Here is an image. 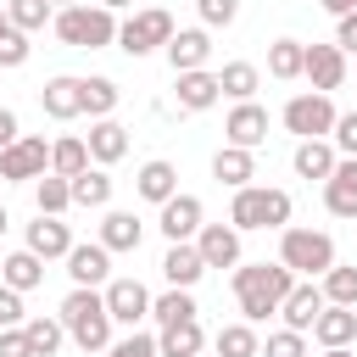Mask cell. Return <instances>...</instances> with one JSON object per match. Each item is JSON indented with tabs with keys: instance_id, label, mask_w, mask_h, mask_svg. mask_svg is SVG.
Returning a JSON list of instances; mask_svg holds the SVG:
<instances>
[{
	"instance_id": "6da1fadb",
	"label": "cell",
	"mask_w": 357,
	"mask_h": 357,
	"mask_svg": "<svg viewBox=\"0 0 357 357\" xmlns=\"http://www.w3.org/2000/svg\"><path fill=\"white\" fill-rule=\"evenodd\" d=\"M290 284H296V273L284 262H245V268H234V301H240L245 324H262L268 312H279Z\"/></svg>"
},
{
	"instance_id": "7a4b0ae2",
	"label": "cell",
	"mask_w": 357,
	"mask_h": 357,
	"mask_svg": "<svg viewBox=\"0 0 357 357\" xmlns=\"http://www.w3.org/2000/svg\"><path fill=\"white\" fill-rule=\"evenodd\" d=\"M61 329L84 346V351H106L112 346V312H106V296L95 284H73V296L61 301Z\"/></svg>"
},
{
	"instance_id": "3957f363",
	"label": "cell",
	"mask_w": 357,
	"mask_h": 357,
	"mask_svg": "<svg viewBox=\"0 0 357 357\" xmlns=\"http://www.w3.org/2000/svg\"><path fill=\"white\" fill-rule=\"evenodd\" d=\"M56 39L73 50H106L117 45V11L106 6H61L56 11Z\"/></svg>"
},
{
	"instance_id": "277c9868",
	"label": "cell",
	"mask_w": 357,
	"mask_h": 357,
	"mask_svg": "<svg viewBox=\"0 0 357 357\" xmlns=\"http://www.w3.org/2000/svg\"><path fill=\"white\" fill-rule=\"evenodd\" d=\"M229 223L234 229H284L290 223V195L268 190V184H240L229 201Z\"/></svg>"
},
{
	"instance_id": "5b68a950",
	"label": "cell",
	"mask_w": 357,
	"mask_h": 357,
	"mask_svg": "<svg viewBox=\"0 0 357 357\" xmlns=\"http://www.w3.org/2000/svg\"><path fill=\"white\" fill-rule=\"evenodd\" d=\"M279 262L290 273H307V279H324L335 268V240L324 229H284L279 234Z\"/></svg>"
},
{
	"instance_id": "8992f818",
	"label": "cell",
	"mask_w": 357,
	"mask_h": 357,
	"mask_svg": "<svg viewBox=\"0 0 357 357\" xmlns=\"http://www.w3.org/2000/svg\"><path fill=\"white\" fill-rule=\"evenodd\" d=\"M173 39V17L162 11V6H145V11H134L128 22H117V50H128V56H151V50H162Z\"/></svg>"
},
{
	"instance_id": "52a82bcc",
	"label": "cell",
	"mask_w": 357,
	"mask_h": 357,
	"mask_svg": "<svg viewBox=\"0 0 357 357\" xmlns=\"http://www.w3.org/2000/svg\"><path fill=\"white\" fill-rule=\"evenodd\" d=\"M284 128L290 134H301V139H324L329 128H335V100L329 95H296V100H284Z\"/></svg>"
},
{
	"instance_id": "ba28073f",
	"label": "cell",
	"mask_w": 357,
	"mask_h": 357,
	"mask_svg": "<svg viewBox=\"0 0 357 357\" xmlns=\"http://www.w3.org/2000/svg\"><path fill=\"white\" fill-rule=\"evenodd\" d=\"M45 167H50V145H45L39 134H17V139L0 151V178L28 184V178H39Z\"/></svg>"
},
{
	"instance_id": "9c48e42d",
	"label": "cell",
	"mask_w": 357,
	"mask_h": 357,
	"mask_svg": "<svg viewBox=\"0 0 357 357\" xmlns=\"http://www.w3.org/2000/svg\"><path fill=\"white\" fill-rule=\"evenodd\" d=\"M301 78L318 89V95H329V89H340V78H346V50L340 45H307V61H301Z\"/></svg>"
},
{
	"instance_id": "30bf717a",
	"label": "cell",
	"mask_w": 357,
	"mask_h": 357,
	"mask_svg": "<svg viewBox=\"0 0 357 357\" xmlns=\"http://www.w3.org/2000/svg\"><path fill=\"white\" fill-rule=\"evenodd\" d=\"M195 251L206 268H234L240 262V229L234 223H201L195 229Z\"/></svg>"
},
{
	"instance_id": "8fae6325",
	"label": "cell",
	"mask_w": 357,
	"mask_h": 357,
	"mask_svg": "<svg viewBox=\"0 0 357 357\" xmlns=\"http://www.w3.org/2000/svg\"><path fill=\"white\" fill-rule=\"evenodd\" d=\"M100 296H106V312H112V324H128V329H134V324L151 312V296H145V284H139V279H112Z\"/></svg>"
},
{
	"instance_id": "7c38bea8",
	"label": "cell",
	"mask_w": 357,
	"mask_h": 357,
	"mask_svg": "<svg viewBox=\"0 0 357 357\" xmlns=\"http://www.w3.org/2000/svg\"><path fill=\"white\" fill-rule=\"evenodd\" d=\"M223 134H229V145H240V151H257V145L268 139V112H262L257 100H234V112H229Z\"/></svg>"
},
{
	"instance_id": "4fadbf2b",
	"label": "cell",
	"mask_w": 357,
	"mask_h": 357,
	"mask_svg": "<svg viewBox=\"0 0 357 357\" xmlns=\"http://www.w3.org/2000/svg\"><path fill=\"white\" fill-rule=\"evenodd\" d=\"M162 50H167L173 73H195V67H206V56H212V39H206V28H173V39H167Z\"/></svg>"
},
{
	"instance_id": "5bb4252c",
	"label": "cell",
	"mask_w": 357,
	"mask_h": 357,
	"mask_svg": "<svg viewBox=\"0 0 357 357\" xmlns=\"http://www.w3.org/2000/svg\"><path fill=\"white\" fill-rule=\"evenodd\" d=\"M279 312H284V329H301V335H307V329H312V318L324 312V290H318L312 279H296V284H290V296L279 301Z\"/></svg>"
},
{
	"instance_id": "9a60e30c",
	"label": "cell",
	"mask_w": 357,
	"mask_h": 357,
	"mask_svg": "<svg viewBox=\"0 0 357 357\" xmlns=\"http://www.w3.org/2000/svg\"><path fill=\"white\" fill-rule=\"evenodd\" d=\"M324 206L335 218H357V156L335 162V173L324 178Z\"/></svg>"
},
{
	"instance_id": "2e32d148",
	"label": "cell",
	"mask_w": 357,
	"mask_h": 357,
	"mask_svg": "<svg viewBox=\"0 0 357 357\" xmlns=\"http://www.w3.org/2000/svg\"><path fill=\"white\" fill-rule=\"evenodd\" d=\"M39 106H45V117H56V123H67V117H78L84 112V89H78V78H45V89H39Z\"/></svg>"
},
{
	"instance_id": "e0dca14e",
	"label": "cell",
	"mask_w": 357,
	"mask_h": 357,
	"mask_svg": "<svg viewBox=\"0 0 357 357\" xmlns=\"http://www.w3.org/2000/svg\"><path fill=\"white\" fill-rule=\"evenodd\" d=\"M89 162H100V167H112V162H123L128 156V128L123 123H112V117H95V128H89Z\"/></svg>"
},
{
	"instance_id": "ac0fdd59",
	"label": "cell",
	"mask_w": 357,
	"mask_h": 357,
	"mask_svg": "<svg viewBox=\"0 0 357 357\" xmlns=\"http://www.w3.org/2000/svg\"><path fill=\"white\" fill-rule=\"evenodd\" d=\"M28 251L33 257H67L73 251V229L61 223V218H50V212H39V223H28Z\"/></svg>"
},
{
	"instance_id": "d6986e66",
	"label": "cell",
	"mask_w": 357,
	"mask_h": 357,
	"mask_svg": "<svg viewBox=\"0 0 357 357\" xmlns=\"http://www.w3.org/2000/svg\"><path fill=\"white\" fill-rule=\"evenodd\" d=\"M201 229V201L195 195H167L162 201V234L167 240H195Z\"/></svg>"
},
{
	"instance_id": "ffe728a7",
	"label": "cell",
	"mask_w": 357,
	"mask_h": 357,
	"mask_svg": "<svg viewBox=\"0 0 357 357\" xmlns=\"http://www.w3.org/2000/svg\"><path fill=\"white\" fill-rule=\"evenodd\" d=\"M201 273H206L201 251H195L190 240H173V245H167V257H162V279H167V284H178V290H190Z\"/></svg>"
},
{
	"instance_id": "44dd1931",
	"label": "cell",
	"mask_w": 357,
	"mask_h": 357,
	"mask_svg": "<svg viewBox=\"0 0 357 357\" xmlns=\"http://www.w3.org/2000/svg\"><path fill=\"white\" fill-rule=\"evenodd\" d=\"M312 335H318V346H351V335H357V307L324 301V312L312 318Z\"/></svg>"
},
{
	"instance_id": "7402d4cb",
	"label": "cell",
	"mask_w": 357,
	"mask_h": 357,
	"mask_svg": "<svg viewBox=\"0 0 357 357\" xmlns=\"http://www.w3.org/2000/svg\"><path fill=\"white\" fill-rule=\"evenodd\" d=\"M206 335H201V318H178V324H162V340H156V357H201Z\"/></svg>"
},
{
	"instance_id": "603a6c76",
	"label": "cell",
	"mask_w": 357,
	"mask_h": 357,
	"mask_svg": "<svg viewBox=\"0 0 357 357\" xmlns=\"http://www.w3.org/2000/svg\"><path fill=\"white\" fill-rule=\"evenodd\" d=\"M173 95H178V106L184 112H206L223 89H218V73H206V67H195V73H178V84H173Z\"/></svg>"
},
{
	"instance_id": "cb8c5ba5",
	"label": "cell",
	"mask_w": 357,
	"mask_h": 357,
	"mask_svg": "<svg viewBox=\"0 0 357 357\" xmlns=\"http://www.w3.org/2000/svg\"><path fill=\"white\" fill-rule=\"evenodd\" d=\"M67 273H73V284H100L106 273H112V251L95 240V245H73L67 251Z\"/></svg>"
},
{
	"instance_id": "d4e9b609",
	"label": "cell",
	"mask_w": 357,
	"mask_h": 357,
	"mask_svg": "<svg viewBox=\"0 0 357 357\" xmlns=\"http://www.w3.org/2000/svg\"><path fill=\"white\" fill-rule=\"evenodd\" d=\"M212 178H218V184H229V190L251 184V178H257V162H251V151H240V145H223V151L212 156Z\"/></svg>"
},
{
	"instance_id": "484cf974",
	"label": "cell",
	"mask_w": 357,
	"mask_h": 357,
	"mask_svg": "<svg viewBox=\"0 0 357 357\" xmlns=\"http://www.w3.org/2000/svg\"><path fill=\"white\" fill-rule=\"evenodd\" d=\"M134 190H139L145 201H156V206H162L167 195H178V167H173V162H162V156H156V162H145V167H139V178H134Z\"/></svg>"
},
{
	"instance_id": "4316f807",
	"label": "cell",
	"mask_w": 357,
	"mask_h": 357,
	"mask_svg": "<svg viewBox=\"0 0 357 357\" xmlns=\"http://www.w3.org/2000/svg\"><path fill=\"white\" fill-rule=\"evenodd\" d=\"M39 279H45V257H33L28 245L11 251V257L0 262V284H11V290H33Z\"/></svg>"
},
{
	"instance_id": "83f0119b",
	"label": "cell",
	"mask_w": 357,
	"mask_h": 357,
	"mask_svg": "<svg viewBox=\"0 0 357 357\" xmlns=\"http://www.w3.org/2000/svg\"><path fill=\"white\" fill-rule=\"evenodd\" d=\"M100 245L106 251H139V218L134 212H106L100 218Z\"/></svg>"
},
{
	"instance_id": "f1b7e54d",
	"label": "cell",
	"mask_w": 357,
	"mask_h": 357,
	"mask_svg": "<svg viewBox=\"0 0 357 357\" xmlns=\"http://www.w3.org/2000/svg\"><path fill=\"white\" fill-rule=\"evenodd\" d=\"M22 335H28V351L33 357H56L61 351V340H67V329H61V318H22Z\"/></svg>"
},
{
	"instance_id": "f546056e",
	"label": "cell",
	"mask_w": 357,
	"mask_h": 357,
	"mask_svg": "<svg viewBox=\"0 0 357 357\" xmlns=\"http://www.w3.org/2000/svg\"><path fill=\"white\" fill-rule=\"evenodd\" d=\"M335 162H340V156H335V145H324V139H301V145H296V173H301V178H329Z\"/></svg>"
},
{
	"instance_id": "4dcf8cb0",
	"label": "cell",
	"mask_w": 357,
	"mask_h": 357,
	"mask_svg": "<svg viewBox=\"0 0 357 357\" xmlns=\"http://www.w3.org/2000/svg\"><path fill=\"white\" fill-rule=\"evenodd\" d=\"M67 184H73V206H106V201H112L106 167H84V173H73Z\"/></svg>"
},
{
	"instance_id": "1f68e13d",
	"label": "cell",
	"mask_w": 357,
	"mask_h": 357,
	"mask_svg": "<svg viewBox=\"0 0 357 357\" xmlns=\"http://www.w3.org/2000/svg\"><path fill=\"white\" fill-rule=\"evenodd\" d=\"M33 201H39V212L61 218V212L73 206V184H67L61 173H39V178H33Z\"/></svg>"
},
{
	"instance_id": "d6a6232c",
	"label": "cell",
	"mask_w": 357,
	"mask_h": 357,
	"mask_svg": "<svg viewBox=\"0 0 357 357\" xmlns=\"http://www.w3.org/2000/svg\"><path fill=\"white\" fill-rule=\"evenodd\" d=\"M212 346H218V357H262V340L251 324H223Z\"/></svg>"
},
{
	"instance_id": "836d02e7",
	"label": "cell",
	"mask_w": 357,
	"mask_h": 357,
	"mask_svg": "<svg viewBox=\"0 0 357 357\" xmlns=\"http://www.w3.org/2000/svg\"><path fill=\"white\" fill-rule=\"evenodd\" d=\"M301 61H307V45L301 39H273L268 45V73L273 78H301Z\"/></svg>"
},
{
	"instance_id": "e575fe53",
	"label": "cell",
	"mask_w": 357,
	"mask_h": 357,
	"mask_svg": "<svg viewBox=\"0 0 357 357\" xmlns=\"http://www.w3.org/2000/svg\"><path fill=\"white\" fill-rule=\"evenodd\" d=\"M257 84H262V73H257L251 61H229V67L218 73V89H223L229 100H251V95H257Z\"/></svg>"
},
{
	"instance_id": "d590c367",
	"label": "cell",
	"mask_w": 357,
	"mask_h": 357,
	"mask_svg": "<svg viewBox=\"0 0 357 357\" xmlns=\"http://www.w3.org/2000/svg\"><path fill=\"white\" fill-rule=\"evenodd\" d=\"M84 167H89V145H84L78 134H67V139H56V145H50V173L73 178V173H84Z\"/></svg>"
},
{
	"instance_id": "8d00e7d4",
	"label": "cell",
	"mask_w": 357,
	"mask_h": 357,
	"mask_svg": "<svg viewBox=\"0 0 357 357\" xmlns=\"http://www.w3.org/2000/svg\"><path fill=\"white\" fill-rule=\"evenodd\" d=\"M78 89H84V112L89 117H112V106H117V84L112 78H78Z\"/></svg>"
},
{
	"instance_id": "74e56055",
	"label": "cell",
	"mask_w": 357,
	"mask_h": 357,
	"mask_svg": "<svg viewBox=\"0 0 357 357\" xmlns=\"http://www.w3.org/2000/svg\"><path fill=\"white\" fill-rule=\"evenodd\" d=\"M151 318H156V324H178V318H195V296L173 284L167 296H156V301H151Z\"/></svg>"
},
{
	"instance_id": "f35d334b",
	"label": "cell",
	"mask_w": 357,
	"mask_h": 357,
	"mask_svg": "<svg viewBox=\"0 0 357 357\" xmlns=\"http://www.w3.org/2000/svg\"><path fill=\"white\" fill-rule=\"evenodd\" d=\"M324 301L357 307V268H329V273H324Z\"/></svg>"
},
{
	"instance_id": "ab89813d",
	"label": "cell",
	"mask_w": 357,
	"mask_h": 357,
	"mask_svg": "<svg viewBox=\"0 0 357 357\" xmlns=\"http://www.w3.org/2000/svg\"><path fill=\"white\" fill-rule=\"evenodd\" d=\"M6 17H11L22 33H33V28L50 22V0H6Z\"/></svg>"
},
{
	"instance_id": "60d3db41",
	"label": "cell",
	"mask_w": 357,
	"mask_h": 357,
	"mask_svg": "<svg viewBox=\"0 0 357 357\" xmlns=\"http://www.w3.org/2000/svg\"><path fill=\"white\" fill-rule=\"evenodd\" d=\"M262 357H307V340H301V329H279V335H268Z\"/></svg>"
},
{
	"instance_id": "b9f144b4",
	"label": "cell",
	"mask_w": 357,
	"mask_h": 357,
	"mask_svg": "<svg viewBox=\"0 0 357 357\" xmlns=\"http://www.w3.org/2000/svg\"><path fill=\"white\" fill-rule=\"evenodd\" d=\"M195 11H201L206 28H229L240 17V0H195Z\"/></svg>"
},
{
	"instance_id": "7bdbcfd3",
	"label": "cell",
	"mask_w": 357,
	"mask_h": 357,
	"mask_svg": "<svg viewBox=\"0 0 357 357\" xmlns=\"http://www.w3.org/2000/svg\"><path fill=\"white\" fill-rule=\"evenodd\" d=\"M22 318H28V307H22V290L0 284V329H17Z\"/></svg>"
},
{
	"instance_id": "ee69618b",
	"label": "cell",
	"mask_w": 357,
	"mask_h": 357,
	"mask_svg": "<svg viewBox=\"0 0 357 357\" xmlns=\"http://www.w3.org/2000/svg\"><path fill=\"white\" fill-rule=\"evenodd\" d=\"M335 145L346 151V156H357V112H335Z\"/></svg>"
},
{
	"instance_id": "f6af8a7d",
	"label": "cell",
	"mask_w": 357,
	"mask_h": 357,
	"mask_svg": "<svg viewBox=\"0 0 357 357\" xmlns=\"http://www.w3.org/2000/svg\"><path fill=\"white\" fill-rule=\"evenodd\" d=\"M106 357H156V340L134 329V335H123V340H117V346H112Z\"/></svg>"
},
{
	"instance_id": "bcb514c9",
	"label": "cell",
	"mask_w": 357,
	"mask_h": 357,
	"mask_svg": "<svg viewBox=\"0 0 357 357\" xmlns=\"http://www.w3.org/2000/svg\"><path fill=\"white\" fill-rule=\"evenodd\" d=\"M28 50H33V45H28V33L17 28V33L0 45V67H22V61H28Z\"/></svg>"
},
{
	"instance_id": "7dc6e473",
	"label": "cell",
	"mask_w": 357,
	"mask_h": 357,
	"mask_svg": "<svg viewBox=\"0 0 357 357\" xmlns=\"http://www.w3.org/2000/svg\"><path fill=\"white\" fill-rule=\"evenodd\" d=\"M0 357H33V351H28L22 324H17V329H0Z\"/></svg>"
},
{
	"instance_id": "c3c4849f",
	"label": "cell",
	"mask_w": 357,
	"mask_h": 357,
	"mask_svg": "<svg viewBox=\"0 0 357 357\" xmlns=\"http://www.w3.org/2000/svg\"><path fill=\"white\" fill-rule=\"evenodd\" d=\"M335 45H340V50H357V11H346V17H340V28H335Z\"/></svg>"
},
{
	"instance_id": "681fc988",
	"label": "cell",
	"mask_w": 357,
	"mask_h": 357,
	"mask_svg": "<svg viewBox=\"0 0 357 357\" xmlns=\"http://www.w3.org/2000/svg\"><path fill=\"white\" fill-rule=\"evenodd\" d=\"M11 139H17V112H11V106H0V151H6Z\"/></svg>"
},
{
	"instance_id": "f907efd6",
	"label": "cell",
	"mask_w": 357,
	"mask_h": 357,
	"mask_svg": "<svg viewBox=\"0 0 357 357\" xmlns=\"http://www.w3.org/2000/svg\"><path fill=\"white\" fill-rule=\"evenodd\" d=\"M324 11H335V17H346V11H357V0H324Z\"/></svg>"
},
{
	"instance_id": "816d5d0a",
	"label": "cell",
	"mask_w": 357,
	"mask_h": 357,
	"mask_svg": "<svg viewBox=\"0 0 357 357\" xmlns=\"http://www.w3.org/2000/svg\"><path fill=\"white\" fill-rule=\"evenodd\" d=\"M11 33H17V22H11V17H6V6H0V45H6Z\"/></svg>"
},
{
	"instance_id": "f5cc1de1",
	"label": "cell",
	"mask_w": 357,
	"mask_h": 357,
	"mask_svg": "<svg viewBox=\"0 0 357 357\" xmlns=\"http://www.w3.org/2000/svg\"><path fill=\"white\" fill-rule=\"evenodd\" d=\"M95 6H106V11H123V6H134V0H95Z\"/></svg>"
},
{
	"instance_id": "db71d44e",
	"label": "cell",
	"mask_w": 357,
	"mask_h": 357,
	"mask_svg": "<svg viewBox=\"0 0 357 357\" xmlns=\"http://www.w3.org/2000/svg\"><path fill=\"white\" fill-rule=\"evenodd\" d=\"M324 357H351V351L346 346H324Z\"/></svg>"
},
{
	"instance_id": "11a10c76",
	"label": "cell",
	"mask_w": 357,
	"mask_h": 357,
	"mask_svg": "<svg viewBox=\"0 0 357 357\" xmlns=\"http://www.w3.org/2000/svg\"><path fill=\"white\" fill-rule=\"evenodd\" d=\"M6 223H11V218H6V206H0V234H6Z\"/></svg>"
},
{
	"instance_id": "9f6ffc18",
	"label": "cell",
	"mask_w": 357,
	"mask_h": 357,
	"mask_svg": "<svg viewBox=\"0 0 357 357\" xmlns=\"http://www.w3.org/2000/svg\"><path fill=\"white\" fill-rule=\"evenodd\" d=\"M50 6H73V0H50Z\"/></svg>"
}]
</instances>
